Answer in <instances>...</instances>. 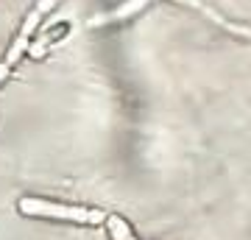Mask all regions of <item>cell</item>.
<instances>
[{
    "instance_id": "obj_1",
    "label": "cell",
    "mask_w": 251,
    "mask_h": 240,
    "mask_svg": "<svg viewBox=\"0 0 251 240\" xmlns=\"http://www.w3.org/2000/svg\"><path fill=\"white\" fill-rule=\"evenodd\" d=\"M20 213L23 215H42V218H62V221H78V223H100L106 215L100 210H81V207H64L50 204L42 198H20Z\"/></svg>"
},
{
    "instance_id": "obj_2",
    "label": "cell",
    "mask_w": 251,
    "mask_h": 240,
    "mask_svg": "<svg viewBox=\"0 0 251 240\" xmlns=\"http://www.w3.org/2000/svg\"><path fill=\"white\" fill-rule=\"evenodd\" d=\"M145 3H148V0H126L123 6H120L117 11H112V14H100V17H92V20H90V26H106V23H112V20L131 17L134 11L145 9Z\"/></svg>"
},
{
    "instance_id": "obj_3",
    "label": "cell",
    "mask_w": 251,
    "mask_h": 240,
    "mask_svg": "<svg viewBox=\"0 0 251 240\" xmlns=\"http://www.w3.org/2000/svg\"><path fill=\"white\" fill-rule=\"evenodd\" d=\"M106 229L115 240H137L134 235H131V229H128V223H126L123 218H117V215H109L106 218Z\"/></svg>"
},
{
    "instance_id": "obj_4",
    "label": "cell",
    "mask_w": 251,
    "mask_h": 240,
    "mask_svg": "<svg viewBox=\"0 0 251 240\" xmlns=\"http://www.w3.org/2000/svg\"><path fill=\"white\" fill-rule=\"evenodd\" d=\"M23 51H28V36H25V34H20L17 39H14V45H11L9 56H6V64H14L20 56H23Z\"/></svg>"
},
{
    "instance_id": "obj_5",
    "label": "cell",
    "mask_w": 251,
    "mask_h": 240,
    "mask_svg": "<svg viewBox=\"0 0 251 240\" xmlns=\"http://www.w3.org/2000/svg\"><path fill=\"white\" fill-rule=\"evenodd\" d=\"M39 17H42V14H39V11H31V14H28V20H25V26H23V31H20V34H25V36H31L34 34V28L39 26Z\"/></svg>"
},
{
    "instance_id": "obj_6",
    "label": "cell",
    "mask_w": 251,
    "mask_h": 240,
    "mask_svg": "<svg viewBox=\"0 0 251 240\" xmlns=\"http://www.w3.org/2000/svg\"><path fill=\"white\" fill-rule=\"evenodd\" d=\"M48 45H50V39H39L36 45H28V53L34 56V59H42L45 51H48Z\"/></svg>"
},
{
    "instance_id": "obj_7",
    "label": "cell",
    "mask_w": 251,
    "mask_h": 240,
    "mask_svg": "<svg viewBox=\"0 0 251 240\" xmlns=\"http://www.w3.org/2000/svg\"><path fill=\"white\" fill-rule=\"evenodd\" d=\"M56 3H59V0H39V3H36V11H39V14H48Z\"/></svg>"
},
{
    "instance_id": "obj_8",
    "label": "cell",
    "mask_w": 251,
    "mask_h": 240,
    "mask_svg": "<svg viewBox=\"0 0 251 240\" xmlns=\"http://www.w3.org/2000/svg\"><path fill=\"white\" fill-rule=\"evenodd\" d=\"M9 70H11V64H0V84H3V79H6V76H9Z\"/></svg>"
}]
</instances>
